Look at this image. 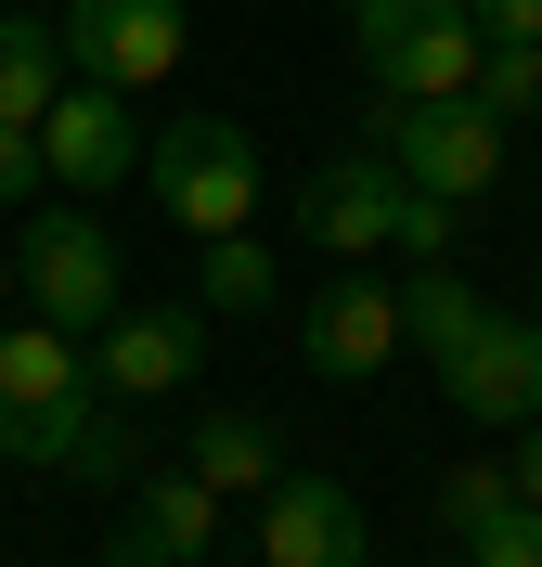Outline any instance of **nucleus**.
Instances as JSON below:
<instances>
[{
    "mask_svg": "<svg viewBox=\"0 0 542 567\" xmlns=\"http://www.w3.org/2000/svg\"><path fill=\"white\" fill-rule=\"evenodd\" d=\"M13 464H39V477H130V425H116V388L91 374V388H65V400H39L13 439H0Z\"/></svg>",
    "mask_w": 542,
    "mask_h": 567,
    "instance_id": "nucleus-12",
    "label": "nucleus"
},
{
    "mask_svg": "<svg viewBox=\"0 0 542 567\" xmlns=\"http://www.w3.org/2000/svg\"><path fill=\"white\" fill-rule=\"evenodd\" d=\"M530 322H542V297H530Z\"/></svg>",
    "mask_w": 542,
    "mask_h": 567,
    "instance_id": "nucleus-26",
    "label": "nucleus"
},
{
    "mask_svg": "<svg viewBox=\"0 0 542 567\" xmlns=\"http://www.w3.org/2000/svg\"><path fill=\"white\" fill-rule=\"evenodd\" d=\"M478 39H542V0H466Z\"/></svg>",
    "mask_w": 542,
    "mask_h": 567,
    "instance_id": "nucleus-22",
    "label": "nucleus"
},
{
    "mask_svg": "<svg viewBox=\"0 0 542 567\" xmlns=\"http://www.w3.org/2000/svg\"><path fill=\"white\" fill-rule=\"evenodd\" d=\"M478 116L491 130H530L542 116V39H478Z\"/></svg>",
    "mask_w": 542,
    "mask_h": 567,
    "instance_id": "nucleus-17",
    "label": "nucleus"
},
{
    "mask_svg": "<svg viewBox=\"0 0 542 567\" xmlns=\"http://www.w3.org/2000/svg\"><path fill=\"white\" fill-rule=\"evenodd\" d=\"M181 52H194V13H181V0H65V78L168 91Z\"/></svg>",
    "mask_w": 542,
    "mask_h": 567,
    "instance_id": "nucleus-7",
    "label": "nucleus"
},
{
    "mask_svg": "<svg viewBox=\"0 0 542 567\" xmlns=\"http://www.w3.org/2000/svg\"><path fill=\"white\" fill-rule=\"evenodd\" d=\"M361 78L375 104H439V91H478V13L466 0H349Z\"/></svg>",
    "mask_w": 542,
    "mask_h": 567,
    "instance_id": "nucleus-4",
    "label": "nucleus"
},
{
    "mask_svg": "<svg viewBox=\"0 0 542 567\" xmlns=\"http://www.w3.org/2000/svg\"><path fill=\"white\" fill-rule=\"evenodd\" d=\"M143 542H155V555H181V567L219 542V491L194 477V464H155V477H143Z\"/></svg>",
    "mask_w": 542,
    "mask_h": 567,
    "instance_id": "nucleus-16",
    "label": "nucleus"
},
{
    "mask_svg": "<svg viewBox=\"0 0 542 567\" xmlns=\"http://www.w3.org/2000/svg\"><path fill=\"white\" fill-rule=\"evenodd\" d=\"M116 567H181V555H155V542H143V555H116Z\"/></svg>",
    "mask_w": 542,
    "mask_h": 567,
    "instance_id": "nucleus-24",
    "label": "nucleus"
},
{
    "mask_svg": "<svg viewBox=\"0 0 542 567\" xmlns=\"http://www.w3.org/2000/svg\"><path fill=\"white\" fill-rule=\"evenodd\" d=\"M181 464H194V477H207L219 503H233V491L258 503L272 477H285V452H272V425H258V413H207L194 439H181Z\"/></svg>",
    "mask_w": 542,
    "mask_h": 567,
    "instance_id": "nucleus-15",
    "label": "nucleus"
},
{
    "mask_svg": "<svg viewBox=\"0 0 542 567\" xmlns=\"http://www.w3.org/2000/svg\"><path fill=\"white\" fill-rule=\"evenodd\" d=\"M400 349H413V336H400V284H361V271L336 284V297H310V336H297V361H310L324 388H375Z\"/></svg>",
    "mask_w": 542,
    "mask_h": 567,
    "instance_id": "nucleus-10",
    "label": "nucleus"
},
{
    "mask_svg": "<svg viewBox=\"0 0 542 567\" xmlns=\"http://www.w3.org/2000/svg\"><path fill=\"white\" fill-rule=\"evenodd\" d=\"M143 181H155V207L207 246V233H258V142L246 116H168V130H143Z\"/></svg>",
    "mask_w": 542,
    "mask_h": 567,
    "instance_id": "nucleus-3",
    "label": "nucleus"
},
{
    "mask_svg": "<svg viewBox=\"0 0 542 567\" xmlns=\"http://www.w3.org/2000/svg\"><path fill=\"white\" fill-rule=\"evenodd\" d=\"M452 219L466 207H439V194H413V181L388 168V155H324L310 168V194H297V233L324 258H375V246H400V258H452Z\"/></svg>",
    "mask_w": 542,
    "mask_h": 567,
    "instance_id": "nucleus-2",
    "label": "nucleus"
},
{
    "mask_svg": "<svg viewBox=\"0 0 542 567\" xmlns=\"http://www.w3.org/2000/svg\"><path fill=\"white\" fill-rule=\"evenodd\" d=\"M400 336L427 349L439 400L478 413L491 439H517V425L542 413V322L530 310H491L452 258H413V284H400Z\"/></svg>",
    "mask_w": 542,
    "mask_h": 567,
    "instance_id": "nucleus-1",
    "label": "nucleus"
},
{
    "mask_svg": "<svg viewBox=\"0 0 542 567\" xmlns=\"http://www.w3.org/2000/svg\"><path fill=\"white\" fill-rule=\"evenodd\" d=\"M504 503H517V477H504V452H491V464H452V477H439V516H452V542H466L478 516H504Z\"/></svg>",
    "mask_w": 542,
    "mask_h": 567,
    "instance_id": "nucleus-20",
    "label": "nucleus"
},
{
    "mask_svg": "<svg viewBox=\"0 0 542 567\" xmlns=\"http://www.w3.org/2000/svg\"><path fill=\"white\" fill-rule=\"evenodd\" d=\"M65 91V13H0V130H39Z\"/></svg>",
    "mask_w": 542,
    "mask_h": 567,
    "instance_id": "nucleus-14",
    "label": "nucleus"
},
{
    "mask_svg": "<svg viewBox=\"0 0 542 567\" xmlns=\"http://www.w3.org/2000/svg\"><path fill=\"white\" fill-rule=\"evenodd\" d=\"M13 297L39 322H65V336H104L116 322V233L91 207H39L13 233Z\"/></svg>",
    "mask_w": 542,
    "mask_h": 567,
    "instance_id": "nucleus-6",
    "label": "nucleus"
},
{
    "mask_svg": "<svg viewBox=\"0 0 542 567\" xmlns=\"http://www.w3.org/2000/svg\"><path fill=\"white\" fill-rule=\"evenodd\" d=\"M504 477H517V503H542V413L504 439Z\"/></svg>",
    "mask_w": 542,
    "mask_h": 567,
    "instance_id": "nucleus-23",
    "label": "nucleus"
},
{
    "mask_svg": "<svg viewBox=\"0 0 542 567\" xmlns=\"http://www.w3.org/2000/svg\"><path fill=\"white\" fill-rule=\"evenodd\" d=\"M65 388H91V336H65V322H13L0 310V439L39 413V400H65Z\"/></svg>",
    "mask_w": 542,
    "mask_h": 567,
    "instance_id": "nucleus-13",
    "label": "nucleus"
},
{
    "mask_svg": "<svg viewBox=\"0 0 542 567\" xmlns=\"http://www.w3.org/2000/svg\"><path fill=\"white\" fill-rule=\"evenodd\" d=\"M375 155H388L413 194L439 207H478L504 181V130L478 116V91H439V104H375Z\"/></svg>",
    "mask_w": 542,
    "mask_h": 567,
    "instance_id": "nucleus-5",
    "label": "nucleus"
},
{
    "mask_svg": "<svg viewBox=\"0 0 542 567\" xmlns=\"http://www.w3.org/2000/svg\"><path fill=\"white\" fill-rule=\"evenodd\" d=\"M39 155H52V181H65V194H116V181H143V116H130V91L65 78V91H52V116H39Z\"/></svg>",
    "mask_w": 542,
    "mask_h": 567,
    "instance_id": "nucleus-8",
    "label": "nucleus"
},
{
    "mask_svg": "<svg viewBox=\"0 0 542 567\" xmlns=\"http://www.w3.org/2000/svg\"><path fill=\"white\" fill-rule=\"evenodd\" d=\"M207 310H285V271H272V246L258 233H207Z\"/></svg>",
    "mask_w": 542,
    "mask_h": 567,
    "instance_id": "nucleus-18",
    "label": "nucleus"
},
{
    "mask_svg": "<svg viewBox=\"0 0 542 567\" xmlns=\"http://www.w3.org/2000/svg\"><path fill=\"white\" fill-rule=\"evenodd\" d=\"M91 374H104L116 400H168L207 374V310H130L116 297V322L91 336Z\"/></svg>",
    "mask_w": 542,
    "mask_h": 567,
    "instance_id": "nucleus-11",
    "label": "nucleus"
},
{
    "mask_svg": "<svg viewBox=\"0 0 542 567\" xmlns=\"http://www.w3.org/2000/svg\"><path fill=\"white\" fill-rule=\"evenodd\" d=\"M258 567H375V529H361L349 477H272L258 491Z\"/></svg>",
    "mask_w": 542,
    "mask_h": 567,
    "instance_id": "nucleus-9",
    "label": "nucleus"
},
{
    "mask_svg": "<svg viewBox=\"0 0 542 567\" xmlns=\"http://www.w3.org/2000/svg\"><path fill=\"white\" fill-rule=\"evenodd\" d=\"M0 310H13V246H0Z\"/></svg>",
    "mask_w": 542,
    "mask_h": 567,
    "instance_id": "nucleus-25",
    "label": "nucleus"
},
{
    "mask_svg": "<svg viewBox=\"0 0 542 567\" xmlns=\"http://www.w3.org/2000/svg\"><path fill=\"white\" fill-rule=\"evenodd\" d=\"M466 567H542V503H504L466 529Z\"/></svg>",
    "mask_w": 542,
    "mask_h": 567,
    "instance_id": "nucleus-19",
    "label": "nucleus"
},
{
    "mask_svg": "<svg viewBox=\"0 0 542 567\" xmlns=\"http://www.w3.org/2000/svg\"><path fill=\"white\" fill-rule=\"evenodd\" d=\"M39 181H52L39 130H0V219H13V207H39Z\"/></svg>",
    "mask_w": 542,
    "mask_h": 567,
    "instance_id": "nucleus-21",
    "label": "nucleus"
}]
</instances>
